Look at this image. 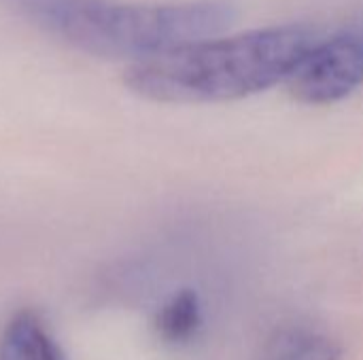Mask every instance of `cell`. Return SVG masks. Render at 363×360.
Masks as SVG:
<instances>
[{"label":"cell","instance_id":"1","mask_svg":"<svg viewBox=\"0 0 363 360\" xmlns=\"http://www.w3.org/2000/svg\"><path fill=\"white\" fill-rule=\"evenodd\" d=\"M319 36L304 25H274L211 36L130 64L128 89L164 104L230 102L287 83Z\"/></svg>","mask_w":363,"mask_h":360},{"label":"cell","instance_id":"2","mask_svg":"<svg viewBox=\"0 0 363 360\" xmlns=\"http://www.w3.org/2000/svg\"><path fill=\"white\" fill-rule=\"evenodd\" d=\"M0 4L72 49L130 64L219 36L238 15L230 0H0Z\"/></svg>","mask_w":363,"mask_h":360},{"label":"cell","instance_id":"3","mask_svg":"<svg viewBox=\"0 0 363 360\" xmlns=\"http://www.w3.org/2000/svg\"><path fill=\"white\" fill-rule=\"evenodd\" d=\"M363 85V25H349L317 38L287 81L304 104H334Z\"/></svg>","mask_w":363,"mask_h":360},{"label":"cell","instance_id":"4","mask_svg":"<svg viewBox=\"0 0 363 360\" xmlns=\"http://www.w3.org/2000/svg\"><path fill=\"white\" fill-rule=\"evenodd\" d=\"M0 360H68L43 318L32 310L13 314L0 333Z\"/></svg>","mask_w":363,"mask_h":360},{"label":"cell","instance_id":"5","mask_svg":"<svg viewBox=\"0 0 363 360\" xmlns=\"http://www.w3.org/2000/svg\"><path fill=\"white\" fill-rule=\"evenodd\" d=\"M202 323L198 295L191 291H181L168 303H164L155 316V331L162 342L181 346L189 342Z\"/></svg>","mask_w":363,"mask_h":360},{"label":"cell","instance_id":"6","mask_svg":"<svg viewBox=\"0 0 363 360\" xmlns=\"http://www.w3.org/2000/svg\"><path fill=\"white\" fill-rule=\"evenodd\" d=\"M342 348L319 333L291 331L281 335L264 360H340Z\"/></svg>","mask_w":363,"mask_h":360}]
</instances>
